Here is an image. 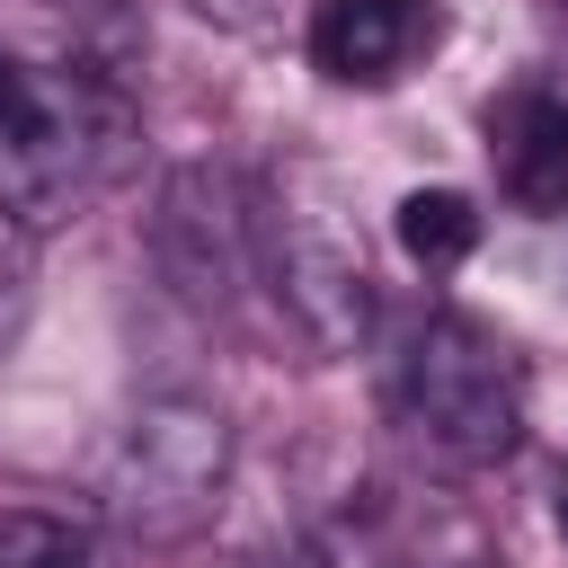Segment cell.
Returning a JSON list of instances; mask_svg holds the SVG:
<instances>
[{
  "instance_id": "obj_11",
  "label": "cell",
  "mask_w": 568,
  "mask_h": 568,
  "mask_svg": "<svg viewBox=\"0 0 568 568\" xmlns=\"http://www.w3.org/2000/svg\"><path fill=\"white\" fill-rule=\"evenodd\" d=\"M195 9H204L213 27H240V36H257V27L275 18V0H195Z\"/></svg>"
},
{
  "instance_id": "obj_1",
  "label": "cell",
  "mask_w": 568,
  "mask_h": 568,
  "mask_svg": "<svg viewBox=\"0 0 568 568\" xmlns=\"http://www.w3.org/2000/svg\"><path fill=\"white\" fill-rule=\"evenodd\" d=\"M133 142V106L106 62L89 53H18L0 44V204L44 231L71 204H89Z\"/></svg>"
},
{
  "instance_id": "obj_10",
  "label": "cell",
  "mask_w": 568,
  "mask_h": 568,
  "mask_svg": "<svg viewBox=\"0 0 568 568\" xmlns=\"http://www.w3.org/2000/svg\"><path fill=\"white\" fill-rule=\"evenodd\" d=\"M27 293H36V231L0 204V346L18 337V320H27Z\"/></svg>"
},
{
  "instance_id": "obj_2",
  "label": "cell",
  "mask_w": 568,
  "mask_h": 568,
  "mask_svg": "<svg viewBox=\"0 0 568 568\" xmlns=\"http://www.w3.org/2000/svg\"><path fill=\"white\" fill-rule=\"evenodd\" d=\"M390 408H399V426H408L426 453H444V462H462V470H488V462H506V453L524 444V373H515V355H506L479 320H462V311H426V320L399 337Z\"/></svg>"
},
{
  "instance_id": "obj_13",
  "label": "cell",
  "mask_w": 568,
  "mask_h": 568,
  "mask_svg": "<svg viewBox=\"0 0 568 568\" xmlns=\"http://www.w3.org/2000/svg\"><path fill=\"white\" fill-rule=\"evenodd\" d=\"M559 524H568V470H559Z\"/></svg>"
},
{
  "instance_id": "obj_5",
  "label": "cell",
  "mask_w": 568,
  "mask_h": 568,
  "mask_svg": "<svg viewBox=\"0 0 568 568\" xmlns=\"http://www.w3.org/2000/svg\"><path fill=\"white\" fill-rule=\"evenodd\" d=\"M151 266L186 311H231L257 284V195L213 169V160H178L142 213Z\"/></svg>"
},
{
  "instance_id": "obj_8",
  "label": "cell",
  "mask_w": 568,
  "mask_h": 568,
  "mask_svg": "<svg viewBox=\"0 0 568 568\" xmlns=\"http://www.w3.org/2000/svg\"><path fill=\"white\" fill-rule=\"evenodd\" d=\"M390 240H399L408 266L444 275V266H462V257L479 248V204H470L462 186H408V195L390 204Z\"/></svg>"
},
{
  "instance_id": "obj_9",
  "label": "cell",
  "mask_w": 568,
  "mask_h": 568,
  "mask_svg": "<svg viewBox=\"0 0 568 568\" xmlns=\"http://www.w3.org/2000/svg\"><path fill=\"white\" fill-rule=\"evenodd\" d=\"M0 568H89L71 524L53 515H0Z\"/></svg>"
},
{
  "instance_id": "obj_4",
  "label": "cell",
  "mask_w": 568,
  "mask_h": 568,
  "mask_svg": "<svg viewBox=\"0 0 568 568\" xmlns=\"http://www.w3.org/2000/svg\"><path fill=\"white\" fill-rule=\"evenodd\" d=\"M257 284L275 293V311L293 320V337L311 355H355L373 328V266L355 248V231L337 222V204L284 186L257 195Z\"/></svg>"
},
{
  "instance_id": "obj_6",
  "label": "cell",
  "mask_w": 568,
  "mask_h": 568,
  "mask_svg": "<svg viewBox=\"0 0 568 568\" xmlns=\"http://www.w3.org/2000/svg\"><path fill=\"white\" fill-rule=\"evenodd\" d=\"M435 44H444L435 0H311L302 18V53L337 89H399Z\"/></svg>"
},
{
  "instance_id": "obj_7",
  "label": "cell",
  "mask_w": 568,
  "mask_h": 568,
  "mask_svg": "<svg viewBox=\"0 0 568 568\" xmlns=\"http://www.w3.org/2000/svg\"><path fill=\"white\" fill-rule=\"evenodd\" d=\"M488 169L497 195L532 222L568 213V98L541 80H515L488 98Z\"/></svg>"
},
{
  "instance_id": "obj_3",
  "label": "cell",
  "mask_w": 568,
  "mask_h": 568,
  "mask_svg": "<svg viewBox=\"0 0 568 568\" xmlns=\"http://www.w3.org/2000/svg\"><path fill=\"white\" fill-rule=\"evenodd\" d=\"M222 488H231V417L213 399H195V390L142 399L124 417L115 453H106V479H98L106 515L124 532H142V541L195 532L222 506Z\"/></svg>"
},
{
  "instance_id": "obj_12",
  "label": "cell",
  "mask_w": 568,
  "mask_h": 568,
  "mask_svg": "<svg viewBox=\"0 0 568 568\" xmlns=\"http://www.w3.org/2000/svg\"><path fill=\"white\" fill-rule=\"evenodd\" d=\"M257 568H337V559H328V550H311V541H275Z\"/></svg>"
}]
</instances>
